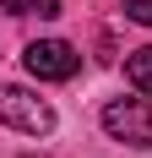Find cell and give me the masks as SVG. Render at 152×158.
Wrapping results in <instances>:
<instances>
[{
    "label": "cell",
    "instance_id": "1",
    "mask_svg": "<svg viewBox=\"0 0 152 158\" xmlns=\"http://www.w3.org/2000/svg\"><path fill=\"white\" fill-rule=\"evenodd\" d=\"M0 120L11 131H27V136H49L54 131V109L38 93H27V87H0Z\"/></svg>",
    "mask_w": 152,
    "mask_h": 158
},
{
    "label": "cell",
    "instance_id": "2",
    "mask_svg": "<svg viewBox=\"0 0 152 158\" xmlns=\"http://www.w3.org/2000/svg\"><path fill=\"white\" fill-rule=\"evenodd\" d=\"M103 131L114 142L152 147V104L147 98H114V104H103Z\"/></svg>",
    "mask_w": 152,
    "mask_h": 158
},
{
    "label": "cell",
    "instance_id": "3",
    "mask_svg": "<svg viewBox=\"0 0 152 158\" xmlns=\"http://www.w3.org/2000/svg\"><path fill=\"white\" fill-rule=\"evenodd\" d=\"M22 65H27L38 82H71L76 65H82V55H76L65 38H33V44L22 49Z\"/></svg>",
    "mask_w": 152,
    "mask_h": 158
},
{
    "label": "cell",
    "instance_id": "4",
    "mask_svg": "<svg viewBox=\"0 0 152 158\" xmlns=\"http://www.w3.org/2000/svg\"><path fill=\"white\" fill-rule=\"evenodd\" d=\"M125 77H130V87H136L141 98H152V49H136V55L125 60Z\"/></svg>",
    "mask_w": 152,
    "mask_h": 158
},
{
    "label": "cell",
    "instance_id": "5",
    "mask_svg": "<svg viewBox=\"0 0 152 158\" xmlns=\"http://www.w3.org/2000/svg\"><path fill=\"white\" fill-rule=\"evenodd\" d=\"M0 11H11V16H60V0H0Z\"/></svg>",
    "mask_w": 152,
    "mask_h": 158
},
{
    "label": "cell",
    "instance_id": "6",
    "mask_svg": "<svg viewBox=\"0 0 152 158\" xmlns=\"http://www.w3.org/2000/svg\"><path fill=\"white\" fill-rule=\"evenodd\" d=\"M125 16L141 22V27H152V0H125Z\"/></svg>",
    "mask_w": 152,
    "mask_h": 158
}]
</instances>
